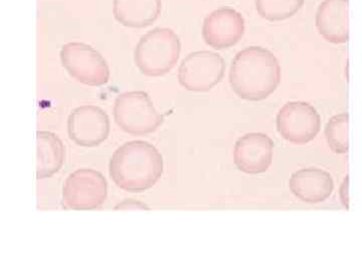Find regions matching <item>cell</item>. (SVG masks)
Returning <instances> with one entry per match:
<instances>
[{
	"mask_svg": "<svg viewBox=\"0 0 362 272\" xmlns=\"http://www.w3.org/2000/svg\"><path fill=\"white\" fill-rule=\"evenodd\" d=\"M281 67L275 55L262 47H249L235 55L230 83L235 94L247 101H261L275 92Z\"/></svg>",
	"mask_w": 362,
	"mask_h": 272,
	"instance_id": "6da1fadb",
	"label": "cell"
},
{
	"mask_svg": "<svg viewBox=\"0 0 362 272\" xmlns=\"http://www.w3.org/2000/svg\"><path fill=\"white\" fill-rule=\"evenodd\" d=\"M109 173L117 187L126 192H144L161 178L163 157L151 143L126 142L112 156Z\"/></svg>",
	"mask_w": 362,
	"mask_h": 272,
	"instance_id": "7a4b0ae2",
	"label": "cell"
},
{
	"mask_svg": "<svg viewBox=\"0 0 362 272\" xmlns=\"http://www.w3.org/2000/svg\"><path fill=\"white\" fill-rule=\"evenodd\" d=\"M180 52V40L175 30L156 28L143 35L136 45V67L143 75L161 77L175 68Z\"/></svg>",
	"mask_w": 362,
	"mask_h": 272,
	"instance_id": "3957f363",
	"label": "cell"
},
{
	"mask_svg": "<svg viewBox=\"0 0 362 272\" xmlns=\"http://www.w3.org/2000/svg\"><path fill=\"white\" fill-rule=\"evenodd\" d=\"M114 118L124 132L135 136L154 132L164 120L149 95L143 91L121 93L114 104Z\"/></svg>",
	"mask_w": 362,
	"mask_h": 272,
	"instance_id": "277c9868",
	"label": "cell"
},
{
	"mask_svg": "<svg viewBox=\"0 0 362 272\" xmlns=\"http://www.w3.org/2000/svg\"><path fill=\"white\" fill-rule=\"evenodd\" d=\"M61 61L71 78L81 84L99 87L109 82L110 70L104 57L85 42H68L61 50Z\"/></svg>",
	"mask_w": 362,
	"mask_h": 272,
	"instance_id": "5b68a950",
	"label": "cell"
},
{
	"mask_svg": "<svg viewBox=\"0 0 362 272\" xmlns=\"http://www.w3.org/2000/svg\"><path fill=\"white\" fill-rule=\"evenodd\" d=\"M107 194L108 183L101 173L90 169H78L64 183L62 206L76 211L95 210L104 204Z\"/></svg>",
	"mask_w": 362,
	"mask_h": 272,
	"instance_id": "8992f818",
	"label": "cell"
},
{
	"mask_svg": "<svg viewBox=\"0 0 362 272\" xmlns=\"http://www.w3.org/2000/svg\"><path fill=\"white\" fill-rule=\"evenodd\" d=\"M225 70V60L218 52H194L181 62L178 81L187 91L209 92L223 80Z\"/></svg>",
	"mask_w": 362,
	"mask_h": 272,
	"instance_id": "52a82bcc",
	"label": "cell"
},
{
	"mask_svg": "<svg viewBox=\"0 0 362 272\" xmlns=\"http://www.w3.org/2000/svg\"><path fill=\"white\" fill-rule=\"evenodd\" d=\"M320 124L318 112L303 101L288 102L277 115L278 132L295 144H306L313 140L320 130Z\"/></svg>",
	"mask_w": 362,
	"mask_h": 272,
	"instance_id": "ba28073f",
	"label": "cell"
},
{
	"mask_svg": "<svg viewBox=\"0 0 362 272\" xmlns=\"http://www.w3.org/2000/svg\"><path fill=\"white\" fill-rule=\"evenodd\" d=\"M71 140L84 147H99L108 138L110 120L106 112L94 105H84L71 111L68 119Z\"/></svg>",
	"mask_w": 362,
	"mask_h": 272,
	"instance_id": "9c48e42d",
	"label": "cell"
},
{
	"mask_svg": "<svg viewBox=\"0 0 362 272\" xmlns=\"http://www.w3.org/2000/svg\"><path fill=\"white\" fill-rule=\"evenodd\" d=\"M244 16L232 7H221L209 14L202 25V38L209 47L226 50L237 45L244 35Z\"/></svg>",
	"mask_w": 362,
	"mask_h": 272,
	"instance_id": "30bf717a",
	"label": "cell"
},
{
	"mask_svg": "<svg viewBox=\"0 0 362 272\" xmlns=\"http://www.w3.org/2000/svg\"><path fill=\"white\" fill-rule=\"evenodd\" d=\"M273 140L264 133L252 132L240 137L235 145L233 161L243 173L258 175L270 168Z\"/></svg>",
	"mask_w": 362,
	"mask_h": 272,
	"instance_id": "8fae6325",
	"label": "cell"
},
{
	"mask_svg": "<svg viewBox=\"0 0 362 272\" xmlns=\"http://www.w3.org/2000/svg\"><path fill=\"white\" fill-rule=\"evenodd\" d=\"M349 0H323L317 8V30L332 44H345L349 39Z\"/></svg>",
	"mask_w": 362,
	"mask_h": 272,
	"instance_id": "7c38bea8",
	"label": "cell"
},
{
	"mask_svg": "<svg viewBox=\"0 0 362 272\" xmlns=\"http://www.w3.org/2000/svg\"><path fill=\"white\" fill-rule=\"evenodd\" d=\"M289 187L302 202L319 204L332 194L334 181L329 174L322 169H303L293 174Z\"/></svg>",
	"mask_w": 362,
	"mask_h": 272,
	"instance_id": "4fadbf2b",
	"label": "cell"
},
{
	"mask_svg": "<svg viewBox=\"0 0 362 272\" xmlns=\"http://www.w3.org/2000/svg\"><path fill=\"white\" fill-rule=\"evenodd\" d=\"M161 0H113L114 18L126 28H144L160 16Z\"/></svg>",
	"mask_w": 362,
	"mask_h": 272,
	"instance_id": "5bb4252c",
	"label": "cell"
},
{
	"mask_svg": "<svg viewBox=\"0 0 362 272\" xmlns=\"http://www.w3.org/2000/svg\"><path fill=\"white\" fill-rule=\"evenodd\" d=\"M37 180L52 178L65 161V147L61 138L49 131H37Z\"/></svg>",
	"mask_w": 362,
	"mask_h": 272,
	"instance_id": "9a60e30c",
	"label": "cell"
},
{
	"mask_svg": "<svg viewBox=\"0 0 362 272\" xmlns=\"http://www.w3.org/2000/svg\"><path fill=\"white\" fill-rule=\"evenodd\" d=\"M305 0H255V6L261 18L281 21L292 18L304 6Z\"/></svg>",
	"mask_w": 362,
	"mask_h": 272,
	"instance_id": "2e32d148",
	"label": "cell"
},
{
	"mask_svg": "<svg viewBox=\"0 0 362 272\" xmlns=\"http://www.w3.org/2000/svg\"><path fill=\"white\" fill-rule=\"evenodd\" d=\"M349 114L341 113L333 116L325 128V136L328 145L335 154H346L349 152Z\"/></svg>",
	"mask_w": 362,
	"mask_h": 272,
	"instance_id": "e0dca14e",
	"label": "cell"
},
{
	"mask_svg": "<svg viewBox=\"0 0 362 272\" xmlns=\"http://www.w3.org/2000/svg\"><path fill=\"white\" fill-rule=\"evenodd\" d=\"M149 210V208L141 202L133 201V200H125L120 204L117 205L115 210Z\"/></svg>",
	"mask_w": 362,
	"mask_h": 272,
	"instance_id": "ac0fdd59",
	"label": "cell"
}]
</instances>
